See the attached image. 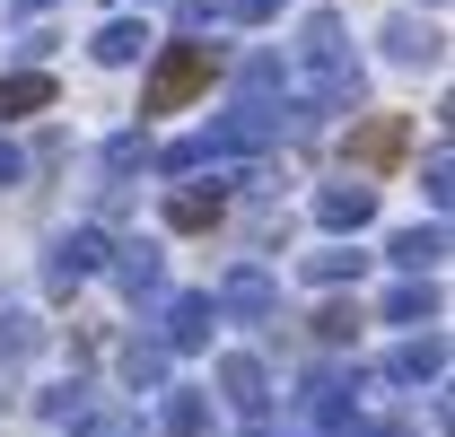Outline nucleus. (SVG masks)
I'll return each instance as SVG.
<instances>
[{
  "label": "nucleus",
  "mask_w": 455,
  "mask_h": 437,
  "mask_svg": "<svg viewBox=\"0 0 455 437\" xmlns=\"http://www.w3.org/2000/svg\"><path fill=\"white\" fill-rule=\"evenodd\" d=\"M36 350H44V324L9 306V315H0V368H18V359H36Z\"/></svg>",
  "instance_id": "obj_20"
},
{
  "label": "nucleus",
  "mask_w": 455,
  "mask_h": 437,
  "mask_svg": "<svg viewBox=\"0 0 455 437\" xmlns=\"http://www.w3.org/2000/svg\"><path fill=\"white\" fill-rule=\"evenodd\" d=\"M53 97H61V88L44 79V70H9V79H0V123H18V114H44Z\"/></svg>",
  "instance_id": "obj_16"
},
{
  "label": "nucleus",
  "mask_w": 455,
  "mask_h": 437,
  "mask_svg": "<svg viewBox=\"0 0 455 437\" xmlns=\"http://www.w3.org/2000/svg\"><path fill=\"white\" fill-rule=\"evenodd\" d=\"M447 175H455V158H447V149H429V166H420V193H429V211H447V193H455Z\"/></svg>",
  "instance_id": "obj_24"
},
{
  "label": "nucleus",
  "mask_w": 455,
  "mask_h": 437,
  "mask_svg": "<svg viewBox=\"0 0 455 437\" xmlns=\"http://www.w3.org/2000/svg\"><path fill=\"white\" fill-rule=\"evenodd\" d=\"M377 315H386V324H438V289H429L420 272H403L395 289H386V306H377Z\"/></svg>",
  "instance_id": "obj_13"
},
{
  "label": "nucleus",
  "mask_w": 455,
  "mask_h": 437,
  "mask_svg": "<svg viewBox=\"0 0 455 437\" xmlns=\"http://www.w3.org/2000/svg\"><path fill=\"white\" fill-rule=\"evenodd\" d=\"M88 53L106 61V70H123V61H140V53H149V27H140V18H106V27L88 36Z\"/></svg>",
  "instance_id": "obj_15"
},
{
  "label": "nucleus",
  "mask_w": 455,
  "mask_h": 437,
  "mask_svg": "<svg viewBox=\"0 0 455 437\" xmlns=\"http://www.w3.org/2000/svg\"><path fill=\"white\" fill-rule=\"evenodd\" d=\"M281 53H245L236 61V97H245V106H272V97H281Z\"/></svg>",
  "instance_id": "obj_19"
},
{
  "label": "nucleus",
  "mask_w": 455,
  "mask_h": 437,
  "mask_svg": "<svg viewBox=\"0 0 455 437\" xmlns=\"http://www.w3.org/2000/svg\"><path fill=\"white\" fill-rule=\"evenodd\" d=\"M228 18H245V27H263V18H281V0H220Z\"/></svg>",
  "instance_id": "obj_27"
},
{
  "label": "nucleus",
  "mask_w": 455,
  "mask_h": 437,
  "mask_svg": "<svg viewBox=\"0 0 455 437\" xmlns=\"http://www.w3.org/2000/svg\"><path fill=\"white\" fill-rule=\"evenodd\" d=\"M167 341H158V332H140V341H123V359H114V368H123V385H132V393H158V385H167Z\"/></svg>",
  "instance_id": "obj_12"
},
{
  "label": "nucleus",
  "mask_w": 455,
  "mask_h": 437,
  "mask_svg": "<svg viewBox=\"0 0 455 437\" xmlns=\"http://www.w3.org/2000/svg\"><path fill=\"white\" fill-rule=\"evenodd\" d=\"M211 79H220V53H211V44H167L158 70H149V97H140V106H149V114H175V106H193Z\"/></svg>",
  "instance_id": "obj_2"
},
{
  "label": "nucleus",
  "mask_w": 455,
  "mask_h": 437,
  "mask_svg": "<svg viewBox=\"0 0 455 437\" xmlns=\"http://www.w3.org/2000/svg\"><path fill=\"white\" fill-rule=\"evenodd\" d=\"M106 166H114V175H132V166H149V140H140V131H123V140H106Z\"/></svg>",
  "instance_id": "obj_25"
},
{
  "label": "nucleus",
  "mask_w": 455,
  "mask_h": 437,
  "mask_svg": "<svg viewBox=\"0 0 455 437\" xmlns=\"http://www.w3.org/2000/svg\"><path fill=\"white\" fill-rule=\"evenodd\" d=\"M403 149H411V123H403V114H368V123L350 131V166H377V175H386Z\"/></svg>",
  "instance_id": "obj_8"
},
{
  "label": "nucleus",
  "mask_w": 455,
  "mask_h": 437,
  "mask_svg": "<svg viewBox=\"0 0 455 437\" xmlns=\"http://www.w3.org/2000/svg\"><path fill=\"white\" fill-rule=\"evenodd\" d=\"M438 53H447L438 27H420V18H395V27H386V61H411V70H420V61H438Z\"/></svg>",
  "instance_id": "obj_18"
},
{
  "label": "nucleus",
  "mask_w": 455,
  "mask_h": 437,
  "mask_svg": "<svg viewBox=\"0 0 455 437\" xmlns=\"http://www.w3.org/2000/svg\"><path fill=\"white\" fill-rule=\"evenodd\" d=\"M228 218V184H211V193H202V184H175L167 193V227H184V236H202V227H220Z\"/></svg>",
  "instance_id": "obj_11"
},
{
  "label": "nucleus",
  "mask_w": 455,
  "mask_h": 437,
  "mask_svg": "<svg viewBox=\"0 0 455 437\" xmlns=\"http://www.w3.org/2000/svg\"><path fill=\"white\" fill-rule=\"evenodd\" d=\"M438 254H447V218H429V227H395V263H403V272H438Z\"/></svg>",
  "instance_id": "obj_17"
},
{
  "label": "nucleus",
  "mask_w": 455,
  "mask_h": 437,
  "mask_svg": "<svg viewBox=\"0 0 455 437\" xmlns=\"http://www.w3.org/2000/svg\"><path fill=\"white\" fill-rule=\"evenodd\" d=\"M211 18H228L220 0H175V27H184V36H202V27H211Z\"/></svg>",
  "instance_id": "obj_26"
},
{
  "label": "nucleus",
  "mask_w": 455,
  "mask_h": 437,
  "mask_svg": "<svg viewBox=\"0 0 455 437\" xmlns=\"http://www.w3.org/2000/svg\"><path fill=\"white\" fill-rule=\"evenodd\" d=\"M359 368H341V359H324V368H307V385H298V402H289V420H298V437H333L359 420Z\"/></svg>",
  "instance_id": "obj_1"
},
{
  "label": "nucleus",
  "mask_w": 455,
  "mask_h": 437,
  "mask_svg": "<svg viewBox=\"0 0 455 437\" xmlns=\"http://www.w3.org/2000/svg\"><path fill=\"white\" fill-rule=\"evenodd\" d=\"M211 324H220V306H211V289H184V298H167V350H202L211 341Z\"/></svg>",
  "instance_id": "obj_9"
},
{
  "label": "nucleus",
  "mask_w": 455,
  "mask_h": 437,
  "mask_svg": "<svg viewBox=\"0 0 455 437\" xmlns=\"http://www.w3.org/2000/svg\"><path fill=\"white\" fill-rule=\"evenodd\" d=\"M220 393L236 402V411H263V402H272V377H263V359H245V350H236V359H220Z\"/></svg>",
  "instance_id": "obj_14"
},
{
  "label": "nucleus",
  "mask_w": 455,
  "mask_h": 437,
  "mask_svg": "<svg viewBox=\"0 0 455 437\" xmlns=\"http://www.w3.org/2000/svg\"><path fill=\"white\" fill-rule=\"evenodd\" d=\"M359 332V298H324L315 306V341H350Z\"/></svg>",
  "instance_id": "obj_23"
},
{
  "label": "nucleus",
  "mask_w": 455,
  "mask_h": 437,
  "mask_svg": "<svg viewBox=\"0 0 455 437\" xmlns=\"http://www.w3.org/2000/svg\"><path fill=\"white\" fill-rule=\"evenodd\" d=\"M36 411H44V420H79V411H88V385H79V377L44 385V393H36Z\"/></svg>",
  "instance_id": "obj_21"
},
{
  "label": "nucleus",
  "mask_w": 455,
  "mask_h": 437,
  "mask_svg": "<svg viewBox=\"0 0 455 437\" xmlns=\"http://www.w3.org/2000/svg\"><path fill=\"white\" fill-rule=\"evenodd\" d=\"M377 377H386V385H438V377H447V341H438V332H411V341L386 350Z\"/></svg>",
  "instance_id": "obj_7"
},
{
  "label": "nucleus",
  "mask_w": 455,
  "mask_h": 437,
  "mask_svg": "<svg viewBox=\"0 0 455 437\" xmlns=\"http://www.w3.org/2000/svg\"><path fill=\"white\" fill-rule=\"evenodd\" d=\"M368 218H377V184H350V175H341V184L315 193V227H324V236H359Z\"/></svg>",
  "instance_id": "obj_6"
},
{
  "label": "nucleus",
  "mask_w": 455,
  "mask_h": 437,
  "mask_svg": "<svg viewBox=\"0 0 455 437\" xmlns=\"http://www.w3.org/2000/svg\"><path fill=\"white\" fill-rule=\"evenodd\" d=\"M106 272H114V289H123L132 306H158V298H167V254H158L149 236L114 245V254H106Z\"/></svg>",
  "instance_id": "obj_4"
},
{
  "label": "nucleus",
  "mask_w": 455,
  "mask_h": 437,
  "mask_svg": "<svg viewBox=\"0 0 455 437\" xmlns=\"http://www.w3.org/2000/svg\"><path fill=\"white\" fill-rule=\"evenodd\" d=\"M167 402H158V420H149V437H202L211 429V393H193V385H158Z\"/></svg>",
  "instance_id": "obj_10"
},
{
  "label": "nucleus",
  "mask_w": 455,
  "mask_h": 437,
  "mask_svg": "<svg viewBox=\"0 0 455 437\" xmlns=\"http://www.w3.org/2000/svg\"><path fill=\"white\" fill-rule=\"evenodd\" d=\"M106 227H61L53 236V254H44V289H53V298H70V289H88V280L106 272Z\"/></svg>",
  "instance_id": "obj_3"
},
{
  "label": "nucleus",
  "mask_w": 455,
  "mask_h": 437,
  "mask_svg": "<svg viewBox=\"0 0 455 437\" xmlns=\"http://www.w3.org/2000/svg\"><path fill=\"white\" fill-rule=\"evenodd\" d=\"M211 306H220V315H236V324H272V315H281V289H272V272H263V263H236V272L211 289Z\"/></svg>",
  "instance_id": "obj_5"
},
{
  "label": "nucleus",
  "mask_w": 455,
  "mask_h": 437,
  "mask_svg": "<svg viewBox=\"0 0 455 437\" xmlns=\"http://www.w3.org/2000/svg\"><path fill=\"white\" fill-rule=\"evenodd\" d=\"M9 9H18V18H36V9H53V0H9Z\"/></svg>",
  "instance_id": "obj_29"
},
{
  "label": "nucleus",
  "mask_w": 455,
  "mask_h": 437,
  "mask_svg": "<svg viewBox=\"0 0 455 437\" xmlns=\"http://www.w3.org/2000/svg\"><path fill=\"white\" fill-rule=\"evenodd\" d=\"M368 272V254H350V245H324V254H307V280H359Z\"/></svg>",
  "instance_id": "obj_22"
},
{
  "label": "nucleus",
  "mask_w": 455,
  "mask_h": 437,
  "mask_svg": "<svg viewBox=\"0 0 455 437\" xmlns=\"http://www.w3.org/2000/svg\"><path fill=\"white\" fill-rule=\"evenodd\" d=\"M18 175H27V158H18V149L0 140V184H18Z\"/></svg>",
  "instance_id": "obj_28"
}]
</instances>
